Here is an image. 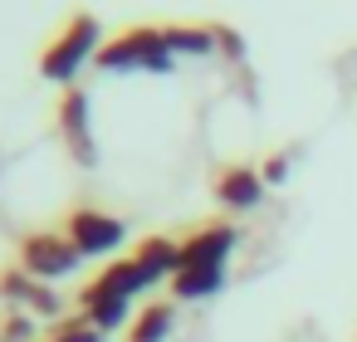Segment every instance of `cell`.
Wrapping results in <instances>:
<instances>
[{
    "mask_svg": "<svg viewBox=\"0 0 357 342\" xmlns=\"http://www.w3.org/2000/svg\"><path fill=\"white\" fill-rule=\"evenodd\" d=\"M93 69H103V74H172L176 54H172L162 25H128L113 40H103Z\"/></svg>",
    "mask_w": 357,
    "mask_h": 342,
    "instance_id": "cell-2",
    "label": "cell"
},
{
    "mask_svg": "<svg viewBox=\"0 0 357 342\" xmlns=\"http://www.w3.org/2000/svg\"><path fill=\"white\" fill-rule=\"evenodd\" d=\"M225 288V269H176L172 274V298L176 303H201Z\"/></svg>",
    "mask_w": 357,
    "mask_h": 342,
    "instance_id": "cell-12",
    "label": "cell"
},
{
    "mask_svg": "<svg viewBox=\"0 0 357 342\" xmlns=\"http://www.w3.org/2000/svg\"><path fill=\"white\" fill-rule=\"evenodd\" d=\"M35 283H40V279H30V274L15 264V269L0 274V298H10L15 308H25V303H30V293H35Z\"/></svg>",
    "mask_w": 357,
    "mask_h": 342,
    "instance_id": "cell-16",
    "label": "cell"
},
{
    "mask_svg": "<svg viewBox=\"0 0 357 342\" xmlns=\"http://www.w3.org/2000/svg\"><path fill=\"white\" fill-rule=\"evenodd\" d=\"M98 49H103V25H98V15H93V10H69L64 25H59V35L40 49V64H35V69H40L45 84L74 88L79 69L93 64Z\"/></svg>",
    "mask_w": 357,
    "mask_h": 342,
    "instance_id": "cell-1",
    "label": "cell"
},
{
    "mask_svg": "<svg viewBox=\"0 0 357 342\" xmlns=\"http://www.w3.org/2000/svg\"><path fill=\"white\" fill-rule=\"evenodd\" d=\"M0 342H40V318L25 308H10L0 318Z\"/></svg>",
    "mask_w": 357,
    "mask_h": 342,
    "instance_id": "cell-15",
    "label": "cell"
},
{
    "mask_svg": "<svg viewBox=\"0 0 357 342\" xmlns=\"http://www.w3.org/2000/svg\"><path fill=\"white\" fill-rule=\"evenodd\" d=\"M211 196H215L225 210H255V205L264 201V176H259V166H250V162H225V166H215V176H211Z\"/></svg>",
    "mask_w": 357,
    "mask_h": 342,
    "instance_id": "cell-7",
    "label": "cell"
},
{
    "mask_svg": "<svg viewBox=\"0 0 357 342\" xmlns=\"http://www.w3.org/2000/svg\"><path fill=\"white\" fill-rule=\"evenodd\" d=\"M108 332H98L84 313H69V318H59V322H50V342H103Z\"/></svg>",
    "mask_w": 357,
    "mask_h": 342,
    "instance_id": "cell-14",
    "label": "cell"
},
{
    "mask_svg": "<svg viewBox=\"0 0 357 342\" xmlns=\"http://www.w3.org/2000/svg\"><path fill=\"white\" fill-rule=\"evenodd\" d=\"M215 49H220L225 59H245V40H240L230 25H215Z\"/></svg>",
    "mask_w": 357,
    "mask_h": 342,
    "instance_id": "cell-18",
    "label": "cell"
},
{
    "mask_svg": "<svg viewBox=\"0 0 357 342\" xmlns=\"http://www.w3.org/2000/svg\"><path fill=\"white\" fill-rule=\"evenodd\" d=\"M54 127H59V142L69 152V162L79 166H93L98 162V142H93V103H89V88H59V103H54Z\"/></svg>",
    "mask_w": 357,
    "mask_h": 342,
    "instance_id": "cell-5",
    "label": "cell"
},
{
    "mask_svg": "<svg viewBox=\"0 0 357 342\" xmlns=\"http://www.w3.org/2000/svg\"><path fill=\"white\" fill-rule=\"evenodd\" d=\"M128 308H132L128 298H118V293L98 288L93 279L79 288V313H84V318L98 327V332H113V327H123V322H128Z\"/></svg>",
    "mask_w": 357,
    "mask_h": 342,
    "instance_id": "cell-9",
    "label": "cell"
},
{
    "mask_svg": "<svg viewBox=\"0 0 357 342\" xmlns=\"http://www.w3.org/2000/svg\"><path fill=\"white\" fill-rule=\"evenodd\" d=\"M20 269L30 274V279H40V283H59V279H69L79 264H84V254L69 244V235L64 230H35V235H20Z\"/></svg>",
    "mask_w": 357,
    "mask_h": 342,
    "instance_id": "cell-4",
    "label": "cell"
},
{
    "mask_svg": "<svg viewBox=\"0 0 357 342\" xmlns=\"http://www.w3.org/2000/svg\"><path fill=\"white\" fill-rule=\"evenodd\" d=\"M132 264L147 274V283H172V274L181 269V240H172V235H147V240H137V249H132Z\"/></svg>",
    "mask_w": 357,
    "mask_h": 342,
    "instance_id": "cell-8",
    "label": "cell"
},
{
    "mask_svg": "<svg viewBox=\"0 0 357 342\" xmlns=\"http://www.w3.org/2000/svg\"><path fill=\"white\" fill-rule=\"evenodd\" d=\"M93 283H98V288H108V293H118V298H128V303H132L137 293H147V288H152V283H147V274L132 264V254H128V259H123V254H118V259H108V264L93 274Z\"/></svg>",
    "mask_w": 357,
    "mask_h": 342,
    "instance_id": "cell-10",
    "label": "cell"
},
{
    "mask_svg": "<svg viewBox=\"0 0 357 342\" xmlns=\"http://www.w3.org/2000/svg\"><path fill=\"white\" fill-rule=\"evenodd\" d=\"M40 342H50V337H40Z\"/></svg>",
    "mask_w": 357,
    "mask_h": 342,
    "instance_id": "cell-19",
    "label": "cell"
},
{
    "mask_svg": "<svg viewBox=\"0 0 357 342\" xmlns=\"http://www.w3.org/2000/svg\"><path fill=\"white\" fill-rule=\"evenodd\" d=\"M64 235L84 259H118L113 249H123L128 225H123V215H113L103 205H69L64 210Z\"/></svg>",
    "mask_w": 357,
    "mask_h": 342,
    "instance_id": "cell-3",
    "label": "cell"
},
{
    "mask_svg": "<svg viewBox=\"0 0 357 342\" xmlns=\"http://www.w3.org/2000/svg\"><path fill=\"white\" fill-rule=\"evenodd\" d=\"M172 322H176V303H172V298H152V303L132 318L128 342H167V337H172Z\"/></svg>",
    "mask_w": 357,
    "mask_h": 342,
    "instance_id": "cell-11",
    "label": "cell"
},
{
    "mask_svg": "<svg viewBox=\"0 0 357 342\" xmlns=\"http://www.w3.org/2000/svg\"><path fill=\"white\" fill-rule=\"evenodd\" d=\"M176 59H206L215 54V25H162Z\"/></svg>",
    "mask_w": 357,
    "mask_h": 342,
    "instance_id": "cell-13",
    "label": "cell"
},
{
    "mask_svg": "<svg viewBox=\"0 0 357 342\" xmlns=\"http://www.w3.org/2000/svg\"><path fill=\"white\" fill-rule=\"evenodd\" d=\"M235 244H240V235L230 220H206L181 240V269H230Z\"/></svg>",
    "mask_w": 357,
    "mask_h": 342,
    "instance_id": "cell-6",
    "label": "cell"
},
{
    "mask_svg": "<svg viewBox=\"0 0 357 342\" xmlns=\"http://www.w3.org/2000/svg\"><path fill=\"white\" fill-rule=\"evenodd\" d=\"M259 176H264V186H284L289 181V152H269L264 166H259Z\"/></svg>",
    "mask_w": 357,
    "mask_h": 342,
    "instance_id": "cell-17",
    "label": "cell"
}]
</instances>
